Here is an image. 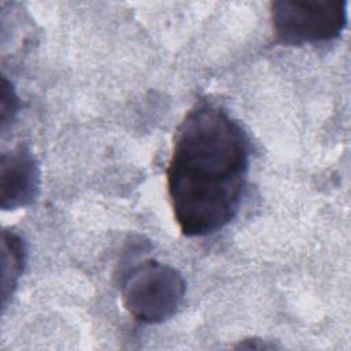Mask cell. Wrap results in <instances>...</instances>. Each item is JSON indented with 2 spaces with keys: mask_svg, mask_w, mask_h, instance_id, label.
I'll return each instance as SVG.
<instances>
[{
  "mask_svg": "<svg viewBox=\"0 0 351 351\" xmlns=\"http://www.w3.org/2000/svg\"><path fill=\"white\" fill-rule=\"evenodd\" d=\"M273 30L278 41L302 45L337 38L347 25V1L278 0L270 4Z\"/></svg>",
  "mask_w": 351,
  "mask_h": 351,
  "instance_id": "cell-3",
  "label": "cell"
},
{
  "mask_svg": "<svg viewBox=\"0 0 351 351\" xmlns=\"http://www.w3.org/2000/svg\"><path fill=\"white\" fill-rule=\"evenodd\" d=\"M274 346L271 344H266L263 340L261 341V344L255 343V339H245L243 343H240L237 346V348H273Z\"/></svg>",
  "mask_w": 351,
  "mask_h": 351,
  "instance_id": "cell-7",
  "label": "cell"
},
{
  "mask_svg": "<svg viewBox=\"0 0 351 351\" xmlns=\"http://www.w3.org/2000/svg\"><path fill=\"white\" fill-rule=\"evenodd\" d=\"M250 167L241 126L221 107L202 101L176 132L167 193L184 236L211 234L237 214Z\"/></svg>",
  "mask_w": 351,
  "mask_h": 351,
  "instance_id": "cell-1",
  "label": "cell"
},
{
  "mask_svg": "<svg viewBox=\"0 0 351 351\" xmlns=\"http://www.w3.org/2000/svg\"><path fill=\"white\" fill-rule=\"evenodd\" d=\"M184 296L185 281L181 273L154 259L136 266L122 284L123 307L143 324H160L171 318Z\"/></svg>",
  "mask_w": 351,
  "mask_h": 351,
  "instance_id": "cell-2",
  "label": "cell"
},
{
  "mask_svg": "<svg viewBox=\"0 0 351 351\" xmlns=\"http://www.w3.org/2000/svg\"><path fill=\"white\" fill-rule=\"evenodd\" d=\"M26 262L25 241L12 230L3 232V256H1V299L3 307L7 299L14 293L18 280Z\"/></svg>",
  "mask_w": 351,
  "mask_h": 351,
  "instance_id": "cell-5",
  "label": "cell"
},
{
  "mask_svg": "<svg viewBox=\"0 0 351 351\" xmlns=\"http://www.w3.org/2000/svg\"><path fill=\"white\" fill-rule=\"evenodd\" d=\"M41 185V171L36 156L23 145L1 154L0 207L4 211L32 204Z\"/></svg>",
  "mask_w": 351,
  "mask_h": 351,
  "instance_id": "cell-4",
  "label": "cell"
},
{
  "mask_svg": "<svg viewBox=\"0 0 351 351\" xmlns=\"http://www.w3.org/2000/svg\"><path fill=\"white\" fill-rule=\"evenodd\" d=\"M18 111V96L12 88V84L3 77V93H1V129L4 130L7 123L14 119Z\"/></svg>",
  "mask_w": 351,
  "mask_h": 351,
  "instance_id": "cell-6",
  "label": "cell"
}]
</instances>
